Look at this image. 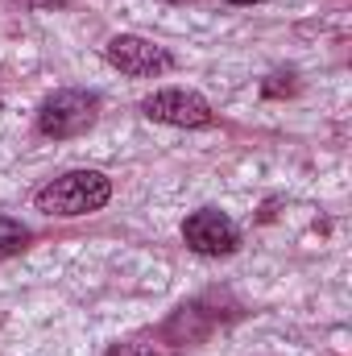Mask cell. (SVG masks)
I'll use <instances>...</instances> for the list:
<instances>
[{
    "instance_id": "obj_6",
    "label": "cell",
    "mask_w": 352,
    "mask_h": 356,
    "mask_svg": "<svg viewBox=\"0 0 352 356\" xmlns=\"http://www.w3.org/2000/svg\"><path fill=\"white\" fill-rule=\"evenodd\" d=\"M25 245H29V228H25L21 220L0 216V257H17Z\"/></svg>"
},
{
    "instance_id": "obj_4",
    "label": "cell",
    "mask_w": 352,
    "mask_h": 356,
    "mask_svg": "<svg viewBox=\"0 0 352 356\" xmlns=\"http://www.w3.org/2000/svg\"><path fill=\"white\" fill-rule=\"evenodd\" d=\"M141 112L158 124H175V129H203L211 124V104L195 91H182V88H166V91H154L141 99Z\"/></svg>"
},
{
    "instance_id": "obj_2",
    "label": "cell",
    "mask_w": 352,
    "mask_h": 356,
    "mask_svg": "<svg viewBox=\"0 0 352 356\" xmlns=\"http://www.w3.org/2000/svg\"><path fill=\"white\" fill-rule=\"evenodd\" d=\"M99 116V95L95 91H58L42 104L38 112V129L54 141H67V137H79L88 133Z\"/></svg>"
},
{
    "instance_id": "obj_1",
    "label": "cell",
    "mask_w": 352,
    "mask_h": 356,
    "mask_svg": "<svg viewBox=\"0 0 352 356\" xmlns=\"http://www.w3.org/2000/svg\"><path fill=\"white\" fill-rule=\"evenodd\" d=\"M108 199H112V182L99 175V170H67V175H58L54 182H46V186L33 195V207H38L42 216L75 220V216L99 211Z\"/></svg>"
},
{
    "instance_id": "obj_3",
    "label": "cell",
    "mask_w": 352,
    "mask_h": 356,
    "mask_svg": "<svg viewBox=\"0 0 352 356\" xmlns=\"http://www.w3.org/2000/svg\"><path fill=\"white\" fill-rule=\"evenodd\" d=\"M182 241H186V249H195L199 257H228V253L241 249V228H237L224 211L199 207V211L186 216Z\"/></svg>"
},
{
    "instance_id": "obj_7",
    "label": "cell",
    "mask_w": 352,
    "mask_h": 356,
    "mask_svg": "<svg viewBox=\"0 0 352 356\" xmlns=\"http://www.w3.org/2000/svg\"><path fill=\"white\" fill-rule=\"evenodd\" d=\"M108 356H158L154 344H141V340H133V344H116Z\"/></svg>"
},
{
    "instance_id": "obj_5",
    "label": "cell",
    "mask_w": 352,
    "mask_h": 356,
    "mask_svg": "<svg viewBox=\"0 0 352 356\" xmlns=\"http://www.w3.org/2000/svg\"><path fill=\"white\" fill-rule=\"evenodd\" d=\"M104 58L120 71V75H133V79H150V75H162L170 71V54L137 33H116L108 46H104Z\"/></svg>"
},
{
    "instance_id": "obj_8",
    "label": "cell",
    "mask_w": 352,
    "mask_h": 356,
    "mask_svg": "<svg viewBox=\"0 0 352 356\" xmlns=\"http://www.w3.org/2000/svg\"><path fill=\"white\" fill-rule=\"evenodd\" d=\"M228 4H262V0H228Z\"/></svg>"
}]
</instances>
